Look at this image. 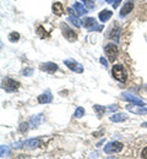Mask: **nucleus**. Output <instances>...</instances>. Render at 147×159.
<instances>
[{
  "instance_id": "nucleus-1",
  "label": "nucleus",
  "mask_w": 147,
  "mask_h": 159,
  "mask_svg": "<svg viewBox=\"0 0 147 159\" xmlns=\"http://www.w3.org/2000/svg\"><path fill=\"white\" fill-rule=\"evenodd\" d=\"M82 25H84V27L86 30H88V31H102L104 27L102 26V25H98L97 23V21L94 20L93 17H86L82 20Z\"/></svg>"
},
{
  "instance_id": "nucleus-2",
  "label": "nucleus",
  "mask_w": 147,
  "mask_h": 159,
  "mask_svg": "<svg viewBox=\"0 0 147 159\" xmlns=\"http://www.w3.org/2000/svg\"><path fill=\"white\" fill-rule=\"evenodd\" d=\"M1 86H2V89H5L6 92H15V91L19 89L20 83L17 81H15V80L5 77L1 82Z\"/></svg>"
},
{
  "instance_id": "nucleus-3",
  "label": "nucleus",
  "mask_w": 147,
  "mask_h": 159,
  "mask_svg": "<svg viewBox=\"0 0 147 159\" xmlns=\"http://www.w3.org/2000/svg\"><path fill=\"white\" fill-rule=\"evenodd\" d=\"M112 74H113V77L119 81V82H125L126 81V72L125 69L122 66V65H114L113 66V70H112Z\"/></svg>"
},
{
  "instance_id": "nucleus-4",
  "label": "nucleus",
  "mask_w": 147,
  "mask_h": 159,
  "mask_svg": "<svg viewBox=\"0 0 147 159\" xmlns=\"http://www.w3.org/2000/svg\"><path fill=\"white\" fill-rule=\"evenodd\" d=\"M123 147L124 144L118 142V141H114V142H109L107 143V146L104 147V152L107 154H113V153H119L123 151Z\"/></svg>"
},
{
  "instance_id": "nucleus-5",
  "label": "nucleus",
  "mask_w": 147,
  "mask_h": 159,
  "mask_svg": "<svg viewBox=\"0 0 147 159\" xmlns=\"http://www.w3.org/2000/svg\"><path fill=\"white\" fill-rule=\"evenodd\" d=\"M105 50V55H107V58L109 59V61H115L117 58H118V54H119V50H118V48H117V45L115 44H113V43H109V44H107L104 48Z\"/></svg>"
},
{
  "instance_id": "nucleus-6",
  "label": "nucleus",
  "mask_w": 147,
  "mask_h": 159,
  "mask_svg": "<svg viewBox=\"0 0 147 159\" xmlns=\"http://www.w3.org/2000/svg\"><path fill=\"white\" fill-rule=\"evenodd\" d=\"M60 28H62V32H63L64 37L69 40V42H75V40L77 39V34L71 28H69V26L66 23H62L60 25Z\"/></svg>"
},
{
  "instance_id": "nucleus-7",
  "label": "nucleus",
  "mask_w": 147,
  "mask_h": 159,
  "mask_svg": "<svg viewBox=\"0 0 147 159\" xmlns=\"http://www.w3.org/2000/svg\"><path fill=\"white\" fill-rule=\"evenodd\" d=\"M64 64L71 70V71H74V72H77V74H81V72H84V66L81 65V64H79V62H76L75 60L72 59H66L64 60Z\"/></svg>"
},
{
  "instance_id": "nucleus-8",
  "label": "nucleus",
  "mask_w": 147,
  "mask_h": 159,
  "mask_svg": "<svg viewBox=\"0 0 147 159\" xmlns=\"http://www.w3.org/2000/svg\"><path fill=\"white\" fill-rule=\"evenodd\" d=\"M126 109L134 114H137V115H144L147 114V107L146 105H140V104H129L126 105Z\"/></svg>"
},
{
  "instance_id": "nucleus-9",
  "label": "nucleus",
  "mask_w": 147,
  "mask_h": 159,
  "mask_svg": "<svg viewBox=\"0 0 147 159\" xmlns=\"http://www.w3.org/2000/svg\"><path fill=\"white\" fill-rule=\"evenodd\" d=\"M122 97H123V99L129 100V102H131L132 104H140V105H146L144 100L140 99V98H137V97H135V96H134V94H131V93L124 92V93L122 94Z\"/></svg>"
},
{
  "instance_id": "nucleus-10",
  "label": "nucleus",
  "mask_w": 147,
  "mask_h": 159,
  "mask_svg": "<svg viewBox=\"0 0 147 159\" xmlns=\"http://www.w3.org/2000/svg\"><path fill=\"white\" fill-rule=\"evenodd\" d=\"M41 70L45 71V72H49V74H54L57 70H58V65L54 64V62H44L39 65Z\"/></svg>"
},
{
  "instance_id": "nucleus-11",
  "label": "nucleus",
  "mask_w": 147,
  "mask_h": 159,
  "mask_svg": "<svg viewBox=\"0 0 147 159\" xmlns=\"http://www.w3.org/2000/svg\"><path fill=\"white\" fill-rule=\"evenodd\" d=\"M25 148H28V149H34V148H38L41 146V139H31L28 141H26L23 143Z\"/></svg>"
},
{
  "instance_id": "nucleus-12",
  "label": "nucleus",
  "mask_w": 147,
  "mask_h": 159,
  "mask_svg": "<svg viewBox=\"0 0 147 159\" xmlns=\"http://www.w3.org/2000/svg\"><path fill=\"white\" fill-rule=\"evenodd\" d=\"M132 7H134V1H132V0H129L125 5L122 7V10H120V16L124 17L127 14H130V12L132 11Z\"/></svg>"
},
{
  "instance_id": "nucleus-13",
  "label": "nucleus",
  "mask_w": 147,
  "mask_h": 159,
  "mask_svg": "<svg viewBox=\"0 0 147 159\" xmlns=\"http://www.w3.org/2000/svg\"><path fill=\"white\" fill-rule=\"evenodd\" d=\"M74 9H75V11H76V14L79 15V16H84L87 14V11H88V9L84 6L81 2H75V5H74Z\"/></svg>"
},
{
  "instance_id": "nucleus-14",
  "label": "nucleus",
  "mask_w": 147,
  "mask_h": 159,
  "mask_svg": "<svg viewBox=\"0 0 147 159\" xmlns=\"http://www.w3.org/2000/svg\"><path fill=\"white\" fill-rule=\"evenodd\" d=\"M52 10H53V14H54V15H57V16H62V15L64 14L63 4H62V2H54Z\"/></svg>"
},
{
  "instance_id": "nucleus-15",
  "label": "nucleus",
  "mask_w": 147,
  "mask_h": 159,
  "mask_svg": "<svg viewBox=\"0 0 147 159\" xmlns=\"http://www.w3.org/2000/svg\"><path fill=\"white\" fill-rule=\"evenodd\" d=\"M52 100H53V97H52L50 92H45V93H43V94H41V96L38 97V102H39L41 104H47V103H50Z\"/></svg>"
},
{
  "instance_id": "nucleus-16",
  "label": "nucleus",
  "mask_w": 147,
  "mask_h": 159,
  "mask_svg": "<svg viewBox=\"0 0 147 159\" xmlns=\"http://www.w3.org/2000/svg\"><path fill=\"white\" fill-rule=\"evenodd\" d=\"M112 15H113V12H112L110 10H103V11L99 12L98 17H99L101 22H107V21L112 17Z\"/></svg>"
},
{
  "instance_id": "nucleus-17",
  "label": "nucleus",
  "mask_w": 147,
  "mask_h": 159,
  "mask_svg": "<svg viewBox=\"0 0 147 159\" xmlns=\"http://www.w3.org/2000/svg\"><path fill=\"white\" fill-rule=\"evenodd\" d=\"M127 120V115L123 114V113H119V114H114L110 116V121L113 122H122V121H125Z\"/></svg>"
},
{
  "instance_id": "nucleus-18",
  "label": "nucleus",
  "mask_w": 147,
  "mask_h": 159,
  "mask_svg": "<svg viewBox=\"0 0 147 159\" xmlns=\"http://www.w3.org/2000/svg\"><path fill=\"white\" fill-rule=\"evenodd\" d=\"M37 34H38L41 38H43V39L49 37V32H47L43 26H38V27H37Z\"/></svg>"
},
{
  "instance_id": "nucleus-19",
  "label": "nucleus",
  "mask_w": 147,
  "mask_h": 159,
  "mask_svg": "<svg viewBox=\"0 0 147 159\" xmlns=\"http://www.w3.org/2000/svg\"><path fill=\"white\" fill-rule=\"evenodd\" d=\"M84 115H85V109L84 108H81V107H79V108L76 109V111H75L74 116H75V118H77V119H80V118H82Z\"/></svg>"
},
{
  "instance_id": "nucleus-20",
  "label": "nucleus",
  "mask_w": 147,
  "mask_h": 159,
  "mask_svg": "<svg viewBox=\"0 0 147 159\" xmlns=\"http://www.w3.org/2000/svg\"><path fill=\"white\" fill-rule=\"evenodd\" d=\"M69 21H70V22H72L77 28H79V27H81V23H80V21L77 20V17H76V16L70 15V16H69Z\"/></svg>"
},
{
  "instance_id": "nucleus-21",
  "label": "nucleus",
  "mask_w": 147,
  "mask_h": 159,
  "mask_svg": "<svg viewBox=\"0 0 147 159\" xmlns=\"http://www.w3.org/2000/svg\"><path fill=\"white\" fill-rule=\"evenodd\" d=\"M19 38H20V34H19L17 32H12V33L9 34V39H10V42H17Z\"/></svg>"
},
{
  "instance_id": "nucleus-22",
  "label": "nucleus",
  "mask_w": 147,
  "mask_h": 159,
  "mask_svg": "<svg viewBox=\"0 0 147 159\" xmlns=\"http://www.w3.org/2000/svg\"><path fill=\"white\" fill-rule=\"evenodd\" d=\"M41 119H42V115H37V116L32 118L31 122H32V125H34V127H37L39 125V122H41Z\"/></svg>"
},
{
  "instance_id": "nucleus-23",
  "label": "nucleus",
  "mask_w": 147,
  "mask_h": 159,
  "mask_svg": "<svg viewBox=\"0 0 147 159\" xmlns=\"http://www.w3.org/2000/svg\"><path fill=\"white\" fill-rule=\"evenodd\" d=\"M93 108H94V110L97 111L98 116H101V115L105 111V109L103 108V107H101V105H93Z\"/></svg>"
},
{
  "instance_id": "nucleus-24",
  "label": "nucleus",
  "mask_w": 147,
  "mask_h": 159,
  "mask_svg": "<svg viewBox=\"0 0 147 159\" xmlns=\"http://www.w3.org/2000/svg\"><path fill=\"white\" fill-rule=\"evenodd\" d=\"M32 72H33V69H32V67H27L26 70H23L22 74H23V76H30Z\"/></svg>"
},
{
  "instance_id": "nucleus-25",
  "label": "nucleus",
  "mask_w": 147,
  "mask_h": 159,
  "mask_svg": "<svg viewBox=\"0 0 147 159\" xmlns=\"http://www.w3.org/2000/svg\"><path fill=\"white\" fill-rule=\"evenodd\" d=\"M82 1H85V2H86V5H87V7H88V9L94 7V4H93L92 1H90V0H82Z\"/></svg>"
},
{
  "instance_id": "nucleus-26",
  "label": "nucleus",
  "mask_w": 147,
  "mask_h": 159,
  "mask_svg": "<svg viewBox=\"0 0 147 159\" xmlns=\"http://www.w3.org/2000/svg\"><path fill=\"white\" fill-rule=\"evenodd\" d=\"M5 154H7V148L5 146H1V157H5Z\"/></svg>"
},
{
  "instance_id": "nucleus-27",
  "label": "nucleus",
  "mask_w": 147,
  "mask_h": 159,
  "mask_svg": "<svg viewBox=\"0 0 147 159\" xmlns=\"http://www.w3.org/2000/svg\"><path fill=\"white\" fill-rule=\"evenodd\" d=\"M99 61H101V64H102L104 67H108V61L105 60V58H103V57H102V58L99 59Z\"/></svg>"
},
{
  "instance_id": "nucleus-28",
  "label": "nucleus",
  "mask_w": 147,
  "mask_h": 159,
  "mask_svg": "<svg viewBox=\"0 0 147 159\" xmlns=\"http://www.w3.org/2000/svg\"><path fill=\"white\" fill-rule=\"evenodd\" d=\"M107 110H108V111H117V110H118V107H117V105H110Z\"/></svg>"
},
{
  "instance_id": "nucleus-29",
  "label": "nucleus",
  "mask_w": 147,
  "mask_h": 159,
  "mask_svg": "<svg viewBox=\"0 0 147 159\" xmlns=\"http://www.w3.org/2000/svg\"><path fill=\"white\" fill-rule=\"evenodd\" d=\"M141 157H142V158H146L147 159V147L145 148V149H144V151H142V153H141Z\"/></svg>"
},
{
  "instance_id": "nucleus-30",
  "label": "nucleus",
  "mask_w": 147,
  "mask_h": 159,
  "mask_svg": "<svg viewBox=\"0 0 147 159\" xmlns=\"http://www.w3.org/2000/svg\"><path fill=\"white\" fill-rule=\"evenodd\" d=\"M120 2H122V0H115V1H114V4H113V7H115V9H117V7L119 6V4H120Z\"/></svg>"
},
{
  "instance_id": "nucleus-31",
  "label": "nucleus",
  "mask_w": 147,
  "mask_h": 159,
  "mask_svg": "<svg viewBox=\"0 0 147 159\" xmlns=\"http://www.w3.org/2000/svg\"><path fill=\"white\" fill-rule=\"evenodd\" d=\"M105 1H107V2H108V4H113V2H114V1H115V0H105Z\"/></svg>"
},
{
  "instance_id": "nucleus-32",
  "label": "nucleus",
  "mask_w": 147,
  "mask_h": 159,
  "mask_svg": "<svg viewBox=\"0 0 147 159\" xmlns=\"http://www.w3.org/2000/svg\"><path fill=\"white\" fill-rule=\"evenodd\" d=\"M142 126H144V127H147V122H144V124H142Z\"/></svg>"
}]
</instances>
